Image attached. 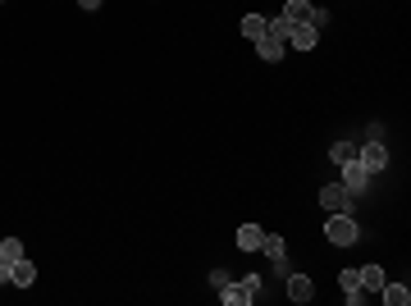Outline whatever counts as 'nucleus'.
Returning a JSON list of instances; mask_svg holds the SVG:
<instances>
[{
	"mask_svg": "<svg viewBox=\"0 0 411 306\" xmlns=\"http://www.w3.org/2000/svg\"><path fill=\"white\" fill-rule=\"evenodd\" d=\"M325 238H329L334 247H352V243L361 238V224L347 215V210H342V215H329V219H325Z\"/></svg>",
	"mask_w": 411,
	"mask_h": 306,
	"instance_id": "nucleus-1",
	"label": "nucleus"
},
{
	"mask_svg": "<svg viewBox=\"0 0 411 306\" xmlns=\"http://www.w3.org/2000/svg\"><path fill=\"white\" fill-rule=\"evenodd\" d=\"M342 188H347V197H361L370 188V169L361 165V160H347V165H342V178H338Z\"/></svg>",
	"mask_w": 411,
	"mask_h": 306,
	"instance_id": "nucleus-2",
	"label": "nucleus"
},
{
	"mask_svg": "<svg viewBox=\"0 0 411 306\" xmlns=\"http://www.w3.org/2000/svg\"><path fill=\"white\" fill-rule=\"evenodd\" d=\"M320 206H325V215H342V210H352V197L342 183H325L320 188Z\"/></svg>",
	"mask_w": 411,
	"mask_h": 306,
	"instance_id": "nucleus-3",
	"label": "nucleus"
},
{
	"mask_svg": "<svg viewBox=\"0 0 411 306\" xmlns=\"http://www.w3.org/2000/svg\"><path fill=\"white\" fill-rule=\"evenodd\" d=\"M9 283H14V288H32V283H37V265L28 261V256L9 261Z\"/></svg>",
	"mask_w": 411,
	"mask_h": 306,
	"instance_id": "nucleus-4",
	"label": "nucleus"
},
{
	"mask_svg": "<svg viewBox=\"0 0 411 306\" xmlns=\"http://www.w3.org/2000/svg\"><path fill=\"white\" fill-rule=\"evenodd\" d=\"M357 160L370 169V174H379V169L388 165V151L379 147V142H366V147H357Z\"/></svg>",
	"mask_w": 411,
	"mask_h": 306,
	"instance_id": "nucleus-5",
	"label": "nucleus"
},
{
	"mask_svg": "<svg viewBox=\"0 0 411 306\" xmlns=\"http://www.w3.org/2000/svg\"><path fill=\"white\" fill-rule=\"evenodd\" d=\"M220 302H224V306H247V302H256V293H251L247 283H233V279H229V283L220 288Z\"/></svg>",
	"mask_w": 411,
	"mask_h": 306,
	"instance_id": "nucleus-6",
	"label": "nucleus"
},
{
	"mask_svg": "<svg viewBox=\"0 0 411 306\" xmlns=\"http://www.w3.org/2000/svg\"><path fill=\"white\" fill-rule=\"evenodd\" d=\"M338 288L347 293V306H361V302H366V288H361V274L357 270H342L338 274Z\"/></svg>",
	"mask_w": 411,
	"mask_h": 306,
	"instance_id": "nucleus-7",
	"label": "nucleus"
},
{
	"mask_svg": "<svg viewBox=\"0 0 411 306\" xmlns=\"http://www.w3.org/2000/svg\"><path fill=\"white\" fill-rule=\"evenodd\" d=\"M283 279H288V298H292V302H297V306H302V302H311V298H316V283H311V279H306V274H283Z\"/></svg>",
	"mask_w": 411,
	"mask_h": 306,
	"instance_id": "nucleus-8",
	"label": "nucleus"
},
{
	"mask_svg": "<svg viewBox=\"0 0 411 306\" xmlns=\"http://www.w3.org/2000/svg\"><path fill=\"white\" fill-rule=\"evenodd\" d=\"M288 42L297 46V51H316V42H320V32L311 23H292V32H288Z\"/></svg>",
	"mask_w": 411,
	"mask_h": 306,
	"instance_id": "nucleus-9",
	"label": "nucleus"
},
{
	"mask_svg": "<svg viewBox=\"0 0 411 306\" xmlns=\"http://www.w3.org/2000/svg\"><path fill=\"white\" fill-rule=\"evenodd\" d=\"M261 243H266V228H261V224H242L238 228V247H242V252H261Z\"/></svg>",
	"mask_w": 411,
	"mask_h": 306,
	"instance_id": "nucleus-10",
	"label": "nucleus"
},
{
	"mask_svg": "<svg viewBox=\"0 0 411 306\" xmlns=\"http://www.w3.org/2000/svg\"><path fill=\"white\" fill-rule=\"evenodd\" d=\"M256 55L266 64H279L283 60V42H279V37H256Z\"/></svg>",
	"mask_w": 411,
	"mask_h": 306,
	"instance_id": "nucleus-11",
	"label": "nucleus"
},
{
	"mask_svg": "<svg viewBox=\"0 0 411 306\" xmlns=\"http://www.w3.org/2000/svg\"><path fill=\"white\" fill-rule=\"evenodd\" d=\"M379 293H384V302H388V306H407V302H411L407 283H388V279H384V288H379Z\"/></svg>",
	"mask_w": 411,
	"mask_h": 306,
	"instance_id": "nucleus-12",
	"label": "nucleus"
},
{
	"mask_svg": "<svg viewBox=\"0 0 411 306\" xmlns=\"http://www.w3.org/2000/svg\"><path fill=\"white\" fill-rule=\"evenodd\" d=\"M357 274H361V288H366V293L384 288V270H379V265H366V270H357Z\"/></svg>",
	"mask_w": 411,
	"mask_h": 306,
	"instance_id": "nucleus-13",
	"label": "nucleus"
},
{
	"mask_svg": "<svg viewBox=\"0 0 411 306\" xmlns=\"http://www.w3.org/2000/svg\"><path fill=\"white\" fill-rule=\"evenodd\" d=\"M306 14H311L306 0H288V5H283V18H288V23H306Z\"/></svg>",
	"mask_w": 411,
	"mask_h": 306,
	"instance_id": "nucleus-14",
	"label": "nucleus"
},
{
	"mask_svg": "<svg viewBox=\"0 0 411 306\" xmlns=\"http://www.w3.org/2000/svg\"><path fill=\"white\" fill-rule=\"evenodd\" d=\"M329 156H334V165H347V160H357V142H334Z\"/></svg>",
	"mask_w": 411,
	"mask_h": 306,
	"instance_id": "nucleus-15",
	"label": "nucleus"
},
{
	"mask_svg": "<svg viewBox=\"0 0 411 306\" xmlns=\"http://www.w3.org/2000/svg\"><path fill=\"white\" fill-rule=\"evenodd\" d=\"M242 37H251V42H256V37H266V18H261V14H247V18H242Z\"/></svg>",
	"mask_w": 411,
	"mask_h": 306,
	"instance_id": "nucleus-16",
	"label": "nucleus"
},
{
	"mask_svg": "<svg viewBox=\"0 0 411 306\" xmlns=\"http://www.w3.org/2000/svg\"><path fill=\"white\" fill-rule=\"evenodd\" d=\"M18 256H23V243H18V238H5V243H0V261H18Z\"/></svg>",
	"mask_w": 411,
	"mask_h": 306,
	"instance_id": "nucleus-17",
	"label": "nucleus"
},
{
	"mask_svg": "<svg viewBox=\"0 0 411 306\" xmlns=\"http://www.w3.org/2000/svg\"><path fill=\"white\" fill-rule=\"evenodd\" d=\"M261 252H266L270 261H279V256L288 252V247H283V238H270V233H266V243H261Z\"/></svg>",
	"mask_w": 411,
	"mask_h": 306,
	"instance_id": "nucleus-18",
	"label": "nucleus"
},
{
	"mask_svg": "<svg viewBox=\"0 0 411 306\" xmlns=\"http://www.w3.org/2000/svg\"><path fill=\"white\" fill-rule=\"evenodd\" d=\"M306 23L316 27V32H325V27H329V9H311V14H306Z\"/></svg>",
	"mask_w": 411,
	"mask_h": 306,
	"instance_id": "nucleus-19",
	"label": "nucleus"
},
{
	"mask_svg": "<svg viewBox=\"0 0 411 306\" xmlns=\"http://www.w3.org/2000/svg\"><path fill=\"white\" fill-rule=\"evenodd\" d=\"M9 283V261H0V288Z\"/></svg>",
	"mask_w": 411,
	"mask_h": 306,
	"instance_id": "nucleus-20",
	"label": "nucleus"
},
{
	"mask_svg": "<svg viewBox=\"0 0 411 306\" xmlns=\"http://www.w3.org/2000/svg\"><path fill=\"white\" fill-rule=\"evenodd\" d=\"M78 5H83L87 14H92V9H101V0H78Z\"/></svg>",
	"mask_w": 411,
	"mask_h": 306,
	"instance_id": "nucleus-21",
	"label": "nucleus"
}]
</instances>
